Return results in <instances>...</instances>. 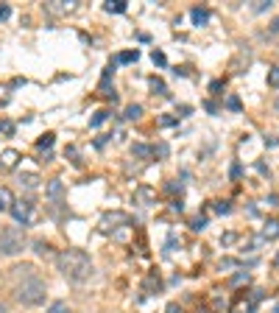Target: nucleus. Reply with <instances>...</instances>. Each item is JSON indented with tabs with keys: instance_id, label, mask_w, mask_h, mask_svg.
I'll list each match as a JSON object with an SVG mask.
<instances>
[{
	"instance_id": "f257e3e1",
	"label": "nucleus",
	"mask_w": 279,
	"mask_h": 313,
	"mask_svg": "<svg viewBox=\"0 0 279 313\" xmlns=\"http://www.w3.org/2000/svg\"><path fill=\"white\" fill-rule=\"evenodd\" d=\"M11 288H14V297L20 305L37 308V305L45 302L47 285L31 263H22V266H14V269H11Z\"/></svg>"
},
{
	"instance_id": "f03ea898",
	"label": "nucleus",
	"mask_w": 279,
	"mask_h": 313,
	"mask_svg": "<svg viewBox=\"0 0 279 313\" xmlns=\"http://www.w3.org/2000/svg\"><path fill=\"white\" fill-rule=\"evenodd\" d=\"M56 269L62 271V277H64V280H70V282H84V280H90L92 271H95L90 255L81 252V249L59 252V255H56Z\"/></svg>"
},
{
	"instance_id": "7ed1b4c3",
	"label": "nucleus",
	"mask_w": 279,
	"mask_h": 313,
	"mask_svg": "<svg viewBox=\"0 0 279 313\" xmlns=\"http://www.w3.org/2000/svg\"><path fill=\"white\" fill-rule=\"evenodd\" d=\"M26 249V229L3 227L0 229V257H14Z\"/></svg>"
},
{
	"instance_id": "20e7f679",
	"label": "nucleus",
	"mask_w": 279,
	"mask_h": 313,
	"mask_svg": "<svg viewBox=\"0 0 279 313\" xmlns=\"http://www.w3.org/2000/svg\"><path fill=\"white\" fill-rule=\"evenodd\" d=\"M45 196H47V202H50L53 215H56V210L64 204V185H62V179H50V182H47Z\"/></svg>"
},
{
	"instance_id": "39448f33",
	"label": "nucleus",
	"mask_w": 279,
	"mask_h": 313,
	"mask_svg": "<svg viewBox=\"0 0 279 313\" xmlns=\"http://www.w3.org/2000/svg\"><path fill=\"white\" fill-rule=\"evenodd\" d=\"M11 215H14L17 224H31L34 221V204L31 202H14V207H11Z\"/></svg>"
},
{
	"instance_id": "423d86ee",
	"label": "nucleus",
	"mask_w": 279,
	"mask_h": 313,
	"mask_svg": "<svg viewBox=\"0 0 279 313\" xmlns=\"http://www.w3.org/2000/svg\"><path fill=\"white\" fill-rule=\"evenodd\" d=\"M75 6H79V3H75V0H47V3H45V11H47V14H70V11H75Z\"/></svg>"
},
{
	"instance_id": "0eeeda50",
	"label": "nucleus",
	"mask_w": 279,
	"mask_h": 313,
	"mask_svg": "<svg viewBox=\"0 0 279 313\" xmlns=\"http://www.w3.org/2000/svg\"><path fill=\"white\" fill-rule=\"evenodd\" d=\"M14 207V196H11L9 187H0V212H11Z\"/></svg>"
},
{
	"instance_id": "6e6552de",
	"label": "nucleus",
	"mask_w": 279,
	"mask_h": 313,
	"mask_svg": "<svg viewBox=\"0 0 279 313\" xmlns=\"http://www.w3.org/2000/svg\"><path fill=\"white\" fill-rule=\"evenodd\" d=\"M190 20H193L195 26H204V22H210V11L201 9V6H195V9L190 11Z\"/></svg>"
},
{
	"instance_id": "1a4fd4ad",
	"label": "nucleus",
	"mask_w": 279,
	"mask_h": 313,
	"mask_svg": "<svg viewBox=\"0 0 279 313\" xmlns=\"http://www.w3.org/2000/svg\"><path fill=\"white\" fill-rule=\"evenodd\" d=\"M137 59H140V51L134 48V51H123V53H117L115 62H117V64H132V62H137Z\"/></svg>"
},
{
	"instance_id": "9d476101",
	"label": "nucleus",
	"mask_w": 279,
	"mask_h": 313,
	"mask_svg": "<svg viewBox=\"0 0 279 313\" xmlns=\"http://www.w3.org/2000/svg\"><path fill=\"white\" fill-rule=\"evenodd\" d=\"M263 238H268V240L279 238V221H276V218H271V221L265 224V229H263Z\"/></svg>"
},
{
	"instance_id": "9b49d317",
	"label": "nucleus",
	"mask_w": 279,
	"mask_h": 313,
	"mask_svg": "<svg viewBox=\"0 0 279 313\" xmlns=\"http://www.w3.org/2000/svg\"><path fill=\"white\" fill-rule=\"evenodd\" d=\"M17 159H20V154L9 149V151H3V157H0V165H3V168H14Z\"/></svg>"
},
{
	"instance_id": "f8f14e48",
	"label": "nucleus",
	"mask_w": 279,
	"mask_h": 313,
	"mask_svg": "<svg viewBox=\"0 0 279 313\" xmlns=\"http://www.w3.org/2000/svg\"><path fill=\"white\" fill-rule=\"evenodd\" d=\"M104 9H106V11H115V14H123L129 6H126V0H106Z\"/></svg>"
},
{
	"instance_id": "ddd939ff",
	"label": "nucleus",
	"mask_w": 279,
	"mask_h": 313,
	"mask_svg": "<svg viewBox=\"0 0 279 313\" xmlns=\"http://www.w3.org/2000/svg\"><path fill=\"white\" fill-rule=\"evenodd\" d=\"M132 154L140 157V159H148V157L154 154V149H151V146H142V143H134L132 146Z\"/></svg>"
},
{
	"instance_id": "4468645a",
	"label": "nucleus",
	"mask_w": 279,
	"mask_h": 313,
	"mask_svg": "<svg viewBox=\"0 0 279 313\" xmlns=\"http://www.w3.org/2000/svg\"><path fill=\"white\" fill-rule=\"evenodd\" d=\"M148 84H151V90H154V92H159V95H168V87H165V81H162V79H157V76H154V79L148 81Z\"/></svg>"
},
{
	"instance_id": "2eb2a0df",
	"label": "nucleus",
	"mask_w": 279,
	"mask_h": 313,
	"mask_svg": "<svg viewBox=\"0 0 279 313\" xmlns=\"http://www.w3.org/2000/svg\"><path fill=\"white\" fill-rule=\"evenodd\" d=\"M140 115H142V106H140V104H132V106H126V121H137Z\"/></svg>"
},
{
	"instance_id": "dca6fc26",
	"label": "nucleus",
	"mask_w": 279,
	"mask_h": 313,
	"mask_svg": "<svg viewBox=\"0 0 279 313\" xmlns=\"http://www.w3.org/2000/svg\"><path fill=\"white\" fill-rule=\"evenodd\" d=\"M47 313H73V310H70L67 302H53L50 308H47Z\"/></svg>"
},
{
	"instance_id": "f3484780",
	"label": "nucleus",
	"mask_w": 279,
	"mask_h": 313,
	"mask_svg": "<svg viewBox=\"0 0 279 313\" xmlns=\"http://www.w3.org/2000/svg\"><path fill=\"white\" fill-rule=\"evenodd\" d=\"M50 146H53V134H50V132L42 134V137L37 140V149H42V151H45V149H50Z\"/></svg>"
},
{
	"instance_id": "a211bd4d",
	"label": "nucleus",
	"mask_w": 279,
	"mask_h": 313,
	"mask_svg": "<svg viewBox=\"0 0 279 313\" xmlns=\"http://www.w3.org/2000/svg\"><path fill=\"white\" fill-rule=\"evenodd\" d=\"M106 117H109V112H106V109L95 112V115H92V121H90V126H100V123H104Z\"/></svg>"
},
{
	"instance_id": "6ab92c4d",
	"label": "nucleus",
	"mask_w": 279,
	"mask_h": 313,
	"mask_svg": "<svg viewBox=\"0 0 279 313\" xmlns=\"http://www.w3.org/2000/svg\"><path fill=\"white\" fill-rule=\"evenodd\" d=\"M154 288H157V291L162 288V282H159V277H157V274H151V277L145 280V291H154Z\"/></svg>"
},
{
	"instance_id": "aec40b11",
	"label": "nucleus",
	"mask_w": 279,
	"mask_h": 313,
	"mask_svg": "<svg viewBox=\"0 0 279 313\" xmlns=\"http://www.w3.org/2000/svg\"><path fill=\"white\" fill-rule=\"evenodd\" d=\"M268 84L274 87V90H279V67H274V70H268Z\"/></svg>"
},
{
	"instance_id": "412c9836",
	"label": "nucleus",
	"mask_w": 279,
	"mask_h": 313,
	"mask_svg": "<svg viewBox=\"0 0 279 313\" xmlns=\"http://www.w3.org/2000/svg\"><path fill=\"white\" fill-rule=\"evenodd\" d=\"M151 59H154V64H159V67H165V62H168L162 51H154V53H151Z\"/></svg>"
},
{
	"instance_id": "4be33fe9",
	"label": "nucleus",
	"mask_w": 279,
	"mask_h": 313,
	"mask_svg": "<svg viewBox=\"0 0 279 313\" xmlns=\"http://www.w3.org/2000/svg\"><path fill=\"white\" fill-rule=\"evenodd\" d=\"M154 154H157V157H168V154H170L168 143H159V146H154Z\"/></svg>"
},
{
	"instance_id": "5701e85b",
	"label": "nucleus",
	"mask_w": 279,
	"mask_h": 313,
	"mask_svg": "<svg viewBox=\"0 0 279 313\" xmlns=\"http://www.w3.org/2000/svg\"><path fill=\"white\" fill-rule=\"evenodd\" d=\"M34 252H37V255H50V246L42 244V240H37V244H34Z\"/></svg>"
},
{
	"instance_id": "b1692460",
	"label": "nucleus",
	"mask_w": 279,
	"mask_h": 313,
	"mask_svg": "<svg viewBox=\"0 0 279 313\" xmlns=\"http://www.w3.org/2000/svg\"><path fill=\"white\" fill-rule=\"evenodd\" d=\"M226 109H232V112H240V101H237L235 95H229V98H226Z\"/></svg>"
},
{
	"instance_id": "393cba45",
	"label": "nucleus",
	"mask_w": 279,
	"mask_h": 313,
	"mask_svg": "<svg viewBox=\"0 0 279 313\" xmlns=\"http://www.w3.org/2000/svg\"><path fill=\"white\" fill-rule=\"evenodd\" d=\"M22 182H26V187H37V176H34V174H22Z\"/></svg>"
},
{
	"instance_id": "a878e982",
	"label": "nucleus",
	"mask_w": 279,
	"mask_h": 313,
	"mask_svg": "<svg viewBox=\"0 0 279 313\" xmlns=\"http://www.w3.org/2000/svg\"><path fill=\"white\" fill-rule=\"evenodd\" d=\"M271 0H257V3H254V11H265V9H271Z\"/></svg>"
},
{
	"instance_id": "bb28decb",
	"label": "nucleus",
	"mask_w": 279,
	"mask_h": 313,
	"mask_svg": "<svg viewBox=\"0 0 279 313\" xmlns=\"http://www.w3.org/2000/svg\"><path fill=\"white\" fill-rule=\"evenodd\" d=\"M204 227H207V218H195V221H193V229H195V232H201Z\"/></svg>"
},
{
	"instance_id": "cd10ccee",
	"label": "nucleus",
	"mask_w": 279,
	"mask_h": 313,
	"mask_svg": "<svg viewBox=\"0 0 279 313\" xmlns=\"http://www.w3.org/2000/svg\"><path fill=\"white\" fill-rule=\"evenodd\" d=\"M9 17H11V9H9V6H0V20H9Z\"/></svg>"
},
{
	"instance_id": "c85d7f7f",
	"label": "nucleus",
	"mask_w": 279,
	"mask_h": 313,
	"mask_svg": "<svg viewBox=\"0 0 279 313\" xmlns=\"http://www.w3.org/2000/svg\"><path fill=\"white\" fill-rule=\"evenodd\" d=\"M215 210H218V212H229L232 207H229V202H218V204H215Z\"/></svg>"
},
{
	"instance_id": "c756f323",
	"label": "nucleus",
	"mask_w": 279,
	"mask_h": 313,
	"mask_svg": "<svg viewBox=\"0 0 279 313\" xmlns=\"http://www.w3.org/2000/svg\"><path fill=\"white\" fill-rule=\"evenodd\" d=\"M268 34H279V17H274V20H271V28H268Z\"/></svg>"
},
{
	"instance_id": "7c9ffc66",
	"label": "nucleus",
	"mask_w": 279,
	"mask_h": 313,
	"mask_svg": "<svg viewBox=\"0 0 279 313\" xmlns=\"http://www.w3.org/2000/svg\"><path fill=\"white\" fill-rule=\"evenodd\" d=\"M235 238H237V235H232V232H229V235H223V238H221V244H235Z\"/></svg>"
},
{
	"instance_id": "2f4dec72",
	"label": "nucleus",
	"mask_w": 279,
	"mask_h": 313,
	"mask_svg": "<svg viewBox=\"0 0 279 313\" xmlns=\"http://www.w3.org/2000/svg\"><path fill=\"white\" fill-rule=\"evenodd\" d=\"M159 123H162V126H173V123H176V117H162Z\"/></svg>"
},
{
	"instance_id": "473e14b6",
	"label": "nucleus",
	"mask_w": 279,
	"mask_h": 313,
	"mask_svg": "<svg viewBox=\"0 0 279 313\" xmlns=\"http://www.w3.org/2000/svg\"><path fill=\"white\" fill-rule=\"evenodd\" d=\"M168 313H182L179 305H168Z\"/></svg>"
},
{
	"instance_id": "72a5a7b5",
	"label": "nucleus",
	"mask_w": 279,
	"mask_h": 313,
	"mask_svg": "<svg viewBox=\"0 0 279 313\" xmlns=\"http://www.w3.org/2000/svg\"><path fill=\"white\" fill-rule=\"evenodd\" d=\"M276 266H279V257H276Z\"/></svg>"
},
{
	"instance_id": "f704fd0d",
	"label": "nucleus",
	"mask_w": 279,
	"mask_h": 313,
	"mask_svg": "<svg viewBox=\"0 0 279 313\" xmlns=\"http://www.w3.org/2000/svg\"><path fill=\"white\" fill-rule=\"evenodd\" d=\"M276 109H279V101H276Z\"/></svg>"
}]
</instances>
